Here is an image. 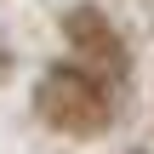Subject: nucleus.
<instances>
[{
	"instance_id": "1",
	"label": "nucleus",
	"mask_w": 154,
	"mask_h": 154,
	"mask_svg": "<svg viewBox=\"0 0 154 154\" xmlns=\"http://www.w3.org/2000/svg\"><path fill=\"white\" fill-rule=\"evenodd\" d=\"M40 114L57 131H103L109 126V91L86 74V69H51L40 80Z\"/></svg>"
},
{
	"instance_id": "2",
	"label": "nucleus",
	"mask_w": 154,
	"mask_h": 154,
	"mask_svg": "<svg viewBox=\"0 0 154 154\" xmlns=\"http://www.w3.org/2000/svg\"><path fill=\"white\" fill-rule=\"evenodd\" d=\"M63 34H69V46H74L86 63H97V69H109V74H126V40L109 29V17H103L97 6H74V11L63 17Z\"/></svg>"
}]
</instances>
